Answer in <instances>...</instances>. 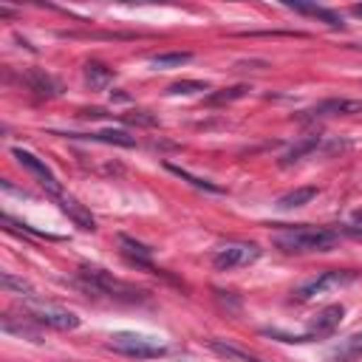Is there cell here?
<instances>
[{
	"mask_svg": "<svg viewBox=\"0 0 362 362\" xmlns=\"http://www.w3.org/2000/svg\"><path fill=\"white\" fill-rule=\"evenodd\" d=\"M342 232L334 226H291V229H280L272 243L274 249L286 252V255H308V252H328L339 243Z\"/></svg>",
	"mask_w": 362,
	"mask_h": 362,
	"instance_id": "obj_1",
	"label": "cell"
},
{
	"mask_svg": "<svg viewBox=\"0 0 362 362\" xmlns=\"http://www.w3.org/2000/svg\"><path fill=\"white\" fill-rule=\"evenodd\" d=\"M74 283L85 291V294H93V297H105V300H116V303H139L144 300V291L113 277L107 269H99V266H79Z\"/></svg>",
	"mask_w": 362,
	"mask_h": 362,
	"instance_id": "obj_2",
	"label": "cell"
},
{
	"mask_svg": "<svg viewBox=\"0 0 362 362\" xmlns=\"http://www.w3.org/2000/svg\"><path fill=\"white\" fill-rule=\"evenodd\" d=\"M23 317L31 320L40 328H54V331H74V328H79V317L74 311H68V308H62V305H57V303H51L45 297H40V294L23 300Z\"/></svg>",
	"mask_w": 362,
	"mask_h": 362,
	"instance_id": "obj_3",
	"label": "cell"
},
{
	"mask_svg": "<svg viewBox=\"0 0 362 362\" xmlns=\"http://www.w3.org/2000/svg\"><path fill=\"white\" fill-rule=\"evenodd\" d=\"M107 348L130 359H156L167 354V345L141 331H116L107 337Z\"/></svg>",
	"mask_w": 362,
	"mask_h": 362,
	"instance_id": "obj_4",
	"label": "cell"
},
{
	"mask_svg": "<svg viewBox=\"0 0 362 362\" xmlns=\"http://www.w3.org/2000/svg\"><path fill=\"white\" fill-rule=\"evenodd\" d=\"M342 317H345V308H342V305H325V308L311 320V325H308L303 334H283V331H263V334H269V337H274V339H280V342H314V339L331 337V334L339 328Z\"/></svg>",
	"mask_w": 362,
	"mask_h": 362,
	"instance_id": "obj_5",
	"label": "cell"
},
{
	"mask_svg": "<svg viewBox=\"0 0 362 362\" xmlns=\"http://www.w3.org/2000/svg\"><path fill=\"white\" fill-rule=\"evenodd\" d=\"M257 257H260V246L257 243L232 240V243H223L221 249H215L212 266H215V272H235V269H243V266L255 263Z\"/></svg>",
	"mask_w": 362,
	"mask_h": 362,
	"instance_id": "obj_6",
	"label": "cell"
},
{
	"mask_svg": "<svg viewBox=\"0 0 362 362\" xmlns=\"http://www.w3.org/2000/svg\"><path fill=\"white\" fill-rule=\"evenodd\" d=\"M356 277H359V274H356L354 269H328V272H322L320 277L303 283V286L294 291V300L308 303V300H314V297H322V294L331 291V288H342V286L354 283Z\"/></svg>",
	"mask_w": 362,
	"mask_h": 362,
	"instance_id": "obj_7",
	"label": "cell"
},
{
	"mask_svg": "<svg viewBox=\"0 0 362 362\" xmlns=\"http://www.w3.org/2000/svg\"><path fill=\"white\" fill-rule=\"evenodd\" d=\"M11 156L17 158V164H20L23 170H28V173L40 181V187H42L51 198H57L59 192H65V189H62V184H59V181H57V175L45 167V161H42V158H37L34 153H28V150H23V147H11Z\"/></svg>",
	"mask_w": 362,
	"mask_h": 362,
	"instance_id": "obj_8",
	"label": "cell"
},
{
	"mask_svg": "<svg viewBox=\"0 0 362 362\" xmlns=\"http://www.w3.org/2000/svg\"><path fill=\"white\" fill-rule=\"evenodd\" d=\"M362 113V99H322L314 107L303 110L300 119H328V116H354Z\"/></svg>",
	"mask_w": 362,
	"mask_h": 362,
	"instance_id": "obj_9",
	"label": "cell"
},
{
	"mask_svg": "<svg viewBox=\"0 0 362 362\" xmlns=\"http://www.w3.org/2000/svg\"><path fill=\"white\" fill-rule=\"evenodd\" d=\"M54 204L68 215V221L74 223V226H79V229H85V232H93L96 229V221H93V215L85 209V204H79L74 195H68V192H59L57 198H54Z\"/></svg>",
	"mask_w": 362,
	"mask_h": 362,
	"instance_id": "obj_10",
	"label": "cell"
},
{
	"mask_svg": "<svg viewBox=\"0 0 362 362\" xmlns=\"http://www.w3.org/2000/svg\"><path fill=\"white\" fill-rule=\"evenodd\" d=\"M356 359H362V334H351L328 351V362H356Z\"/></svg>",
	"mask_w": 362,
	"mask_h": 362,
	"instance_id": "obj_11",
	"label": "cell"
},
{
	"mask_svg": "<svg viewBox=\"0 0 362 362\" xmlns=\"http://www.w3.org/2000/svg\"><path fill=\"white\" fill-rule=\"evenodd\" d=\"M71 139H88V141H102V144H116V147H136V139L124 130H93V133H68Z\"/></svg>",
	"mask_w": 362,
	"mask_h": 362,
	"instance_id": "obj_12",
	"label": "cell"
},
{
	"mask_svg": "<svg viewBox=\"0 0 362 362\" xmlns=\"http://www.w3.org/2000/svg\"><path fill=\"white\" fill-rule=\"evenodd\" d=\"M119 246H122V255H124L130 263L156 272V266H153V260H150V249H147L144 243H139V240H133V238H127V235H119Z\"/></svg>",
	"mask_w": 362,
	"mask_h": 362,
	"instance_id": "obj_13",
	"label": "cell"
},
{
	"mask_svg": "<svg viewBox=\"0 0 362 362\" xmlns=\"http://www.w3.org/2000/svg\"><path fill=\"white\" fill-rule=\"evenodd\" d=\"M317 195H320L317 187H297V189H291V192H286V195L277 198V209H283V212H288V209H300V206L311 204Z\"/></svg>",
	"mask_w": 362,
	"mask_h": 362,
	"instance_id": "obj_14",
	"label": "cell"
},
{
	"mask_svg": "<svg viewBox=\"0 0 362 362\" xmlns=\"http://www.w3.org/2000/svg\"><path fill=\"white\" fill-rule=\"evenodd\" d=\"M209 348L218 356H223L226 362H263L260 356H255V354H249V351H243V348H238L232 342H223V339H209Z\"/></svg>",
	"mask_w": 362,
	"mask_h": 362,
	"instance_id": "obj_15",
	"label": "cell"
},
{
	"mask_svg": "<svg viewBox=\"0 0 362 362\" xmlns=\"http://www.w3.org/2000/svg\"><path fill=\"white\" fill-rule=\"evenodd\" d=\"M288 8L300 11V14H311V17H320L322 23H328L331 28H342V17L331 8H322V6H314V3H286Z\"/></svg>",
	"mask_w": 362,
	"mask_h": 362,
	"instance_id": "obj_16",
	"label": "cell"
},
{
	"mask_svg": "<svg viewBox=\"0 0 362 362\" xmlns=\"http://www.w3.org/2000/svg\"><path fill=\"white\" fill-rule=\"evenodd\" d=\"M189 59H192L189 51H167V54H156V57H150V65H153L156 71H170V68H181V65H187Z\"/></svg>",
	"mask_w": 362,
	"mask_h": 362,
	"instance_id": "obj_17",
	"label": "cell"
},
{
	"mask_svg": "<svg viewBox=\"0 0 362 362\" xmlns=\"http://www.w3.org/2000/svg\"><path fill=\"white\" fill-rule=\"evenodd\" d=\"M164 167H167V170H170L173 175H178L181 181L192 184L195 189H206V192H218V195L223 192V187H218V184H212V181H206V178H198V175H192L189 170H184V167H178V164H173V161H167Z\"/></svg>",
	"mask_w": 362,
	"mask_h": 362,
	"instance_id": "obj_18",
	"label": "cell"
},
{
	"mask_svg": "<svg viewBox=\"0 0 362 362\" xmlns=\"http://www.w3.org/2000/svg\"><path fill=\"white\" fill-rule=\"evenodd\" d=\"M85 79H88L90 88L102 90V88H107L113 82V71L107 65H102V62H88L85 65Z\"/></svg>",
	"mask_w": 362,
	"mask_h": 362,
	"instance_id": "obj_19",
	"label": "cell"
},
{
	"mask_svg": "<svg viewBox=\"0 0 362 362\" xmlns=\"http://www.w3.org/2000/svg\"><path fill=\"white\" fill-rule=\"evenodd\" d=\"M25 82H28V88L37 90L40 96H54V93H57V82H54L48 74H42V71H28V74H25Z\"/></svg>",
	"mask_w": 362,
	"mask_h": 362,
	"instance_id": "obj_20",
	"label": "cell"
},
{
	"mask_svg": "<svg viewBox=\"0 0 362 362\" xmlns=\"http://www.w3.org/2000/svg\"><path fill=\"white\" fill-rule=\"evenodd\" d=\"M317 144H320V136H308V139H303L297 147H291V150L283 156V161H280V164H283V167H288V164L300 161V158H303V156H308V153H311Z\"/></svg>",
	"mask_w": 362,
	"mask_h": 362,
	"instance_id": "obj_21",
	"label": "cell"
},
{
	"mask_svg": "<svg viewBox=\"0 0 362 362\" xmlns=\"http://www.w3.org/2000/svg\"><path fill=\"white\" fill-rule=\"evenodd\" d=\"M198 90H209V85L201 82V79H181V82H173L167 88V93H173V96H189V93H198Z\"/></svg>",
	"mask_w": 362,
	"mask_h": 362,
	"instance_id": "obj_22",
	"label": "cell"
},
{
	"mask_svg": "<svg viewBox=\"0 0 362 362\" xmlns=\"http://www.w3.org/2000/svg\"><path fill=\"white\" fill-rule=\"evenodd\" d=\"M246 93H249V85H232V88H226V90L212 93V96L206 99V105H226V102H235V99H240V96H246Z\"/></svg>",
	"mask_w": 362,
	"mask_h": 362,
	"instance_id": "obj_23",
	"label": "cell"
},
{
	"mask_svg": "<svg viewBox=\"0 0 362 362\" xmlns=\"http://www.w3.org/2000/svg\"><path fill=\"white\" fill-rule=\"evenodd\" d=\"M351 11H354V14H356V17H362V6H354V8H351Z\"/></svg>",
	"mask_w": 362,
	"mask_h": 362,
	"instance_id": "obj_24",
	"label": "cell"
}]
</instances>
